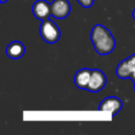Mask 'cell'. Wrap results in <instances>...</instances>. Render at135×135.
Masks as SVG:
<instances>
[{"instance_id":"1","label":"cell","mask_w":135,"mask_h":135,"mask_svg":"<svg viewBox=\"0 0 135 135\" xmlns=\"http://www.w3.org/2000/svg\"><path fill=\"white\" fill-rule=\"evenodd\" d=\"M91 41L94 50L100 56H107L113 52L116 46V41L107 28L101 24H96L91 31Z\"/></svg>"},{"instance_id":"2","label":"cell","mask_w":135,"mask_h":135,"mask_svg":"<svg viewBox=\"0 0 135 135\" xmlns=\"http://www.w3.org/2000/svg\"><path fill=\"white\" fill-rule=\"evenodd\" d=\"M40 35L42 39L48 44H55L59 40L61 36L60 29L53 21L46 19L42 21L40 26Z\"/></svg>"},{"instance_id":"3","label":"cell","mask_w":135,"mask_h":135,"mask_svg":"<svg viewBox=\"0 0 135 135\" xmlns=\"http://www.w3.org/2000/svg\"><path fill=\"white\" fill-rule=\"evenodd\" d=\"M116 74L120 79H131L135 90V54L122 60L116 69Z\"/></svg>"},{"instance_id":"4","label":"cell","mask_w":135,"mask_h":135,"mask_svg":"<svg viewBox=\"0 0 135 135\" xmlns=\"http://www.w3.org/2000/svg\"><path fill=\"white\" fill-rule=\"evenodd\" d=\"M51 17L63 20L70 15L71 7L69 0H54L50 4Z\"/></svg>"},{"instance_id":"5","label":"cell","mask_w":135,"mask_h":135,"mask_svg":"<svg viewBox=\"0 0 135 135\" xmlns=\"http://www.w3.org/2000/svg\"><path fill=\"white\" fill-rule=\"evenodd\" d=\"M107 84V77L102 70L98 69L92 70V75L89 81L87 91L91 93H98Z\"/></svg>"},{"instance_id":"6","label":"cell","mask_w":135,"mask_h":135,"mask_svg":"<svg viewBox=\"0 0 135 135\" xmlns=\"http://www.w3.org/2000/svg\"><path fill=\"white\" fill-rule=\"evenodd\" d=\"M122 101L118 97L116 96H108L105 98L103 101L100 103L99 109L100 111H105V112H109L112 117L116 116L122 108Z\"/></svg>"},{"instance_id":"7","label":"cell","mask_w":135,"mask_h":135,"mask_svg":"<svg viewBox=\"0 0 135 135\" xmlns=\"http://www.w3.org/2000/svg\"><path fill=\"white\" fill-rule=\"evenodd\" d=\"M32 13L36 19L41 21L49 19L51 16L50 4L46 0H37L32 6Z\"/></svg>"},{"instance_id":"8","label":"cell","mask_w":135,"mask_h":135,"mask_svg":"<svg viewBox=\"0 0 135 135\" xmlns=\"http://www.w3.org/2000/svg\"><path fill=\"white\" fill-rule=\"evenodd\" d=\"M92 75V70L88 68H84L78 70L74 76V83L79 89L87 90L89 81Z\"/></svg>"},{"instance_id":"9","label":"cell","mask_w":135,"mask_h":135,"mask_svg":"<svg viewBox=\"0 0 135 135\" xmlns=\"http://www.w3.org/2000/svg\"><path fill=\"white\" fill-rule=\"evenodd\" d=\"M25 54V45L21 42H11L6 48V55L12 59H19Z\"/></svg>"},{"instance_id":"10","label":"cell","mask_w":135,"mask_h":135,"mask_svg":"<svg viewBox=\"0 0 135 135\" xmlns=\"http://www.w3.org/2000/svg\"><path fill=\"white\" fill-rule=\"evenodd\" d=\"M77 1L79 2V4L81 5V7H83V8H91L94 2V0H77Z\"/></svg>"},{"instance_id":"11","label":"cell","mask_w":135,"mask_h":135,"mask_svg":"<svg viewBox=\"0 0 135 135\" xmlns=\"http://www.w3.org/2000/svg\"><path fill=\"white\" fill-rule=\"evenodd\" d=\"M132 18L135 20V8L133 9V11H132Z\"/></svg>"},{"instance_id":"12","label":"cell","mask_w":135,"mask_h":135,"mask_svg":"<svg viewBox=\"0 0 135 135\" xmlns=\"http://www.w3.org/2000/svg\"><path fill=\"white\" fill-rule=\"evenodd\" d=\"M8 0H1V3H2V4H4V3H6V2H8Z\"/></svg>"}]
</instances>
